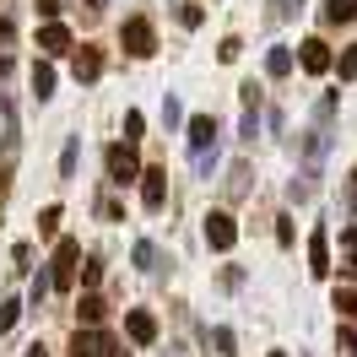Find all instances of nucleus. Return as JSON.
I'll return each mask as SVG.
<instances>
[{
    "label": "nucleus",
    "instance_id": "4be33fe9",
    "mask_svg": "<svg viewBox=\"0 0 357 357\" xmlns=\"http://www.w3.org/2000/svg\"><path fill=\"white\" fill-rule=\"evenodd\" d=\"M141 130H146V119H141V114H125V141H141Z\"/></svg>",
    "mask_w": 357,
    "mask_h": 357
},
{
    "label": "nucleus",
    "instance_id": "20e7f679",
    "mask_svg": "<svg viewBox=\"0 0 357 357\" xmlns=\"http://www.w3.org/2000/svg\"><path fill=\"white\" fill-rule=\"evenodd\" d=\"M119 44L130 49L135 60H146V54L157 49V38H152V22H146V17H130V22H125V33H119Z\"/></svg>",
    "mask_w": 357,
    "mask_h": 357
},
{
    "label": "nucleus",
    "instance_id": "f257e3e1",
    "mask_svg": "<svg viewBox=\"0 0 357 357\" xmlns=\"http://www.w3.org/2000/svg\"><path fill=\"white\" fill-rule=\"evenodd\" d=\"M76 271H82V244H76V238H60V244H54V260H49V287L70 292L76 287Z\"/></svg>",
    "mask_w": 357,
    "mask_h": 357
},
{
    "label": "nucleus",
    "instance_id": "2eb2a0df",
    "mask_svg": "<svg viewBox=\"0 0 357 357\" xmlns=\"http://www.w3.org/2000/svg\"><path fill=\"white\" fill-rule=\"evenodd\" d=\"M325 22H357V0H325Z\"/></svg>",
    "mask_w": 357,
    "mask_h": 357
},
{
    "label": "nucleus",
    "instance_id": "6ab92c4d",
    "mask_svg": "<svg viewBox=\"0 0 357 357\" xmlns=\"http://www.w3.org/2000/svg\"><path fill=\"white\" fill-rule=\"evenodd\" d=\"M38 233H44V238H54V233H60V206H44V217H38Z\"/></svg>",
    "mask_w": 357,
    "mask_h": 357
},
{
    "label": "nucleus",
    "instance_id": "393cba45",
    "mask_svg": "<svg viewBox=\"0 0 357 357\" xmlns=\"http://www.w3.org/2000/svg\"><path fill=\"white\" fill-rule=\"evenodd\" d=\"M27 357H44V347H33V352H27Z\"/></svg>",
    "mask_w": 357,
    "mask_h": 357
},
{
    "label": "nucleus",
    "instance_id": "0eeeda50",
    "mask_svg": "<svg viewBox=\"0 0 357 357\" xmlns=\"http://www.w3.org/2000/svg\"><path fill=\"white\" fill-rule=\"evenodd\" d=\"M125 335H130L135 347H152L157 341V314L152 309H130L125 314Z\"/></svg>",
    "mask_w": 357,
    "mask_h": 357
},
{
    "label": "nucleus",
    "instance_id": "a211bd4d",
    "mask_svg": "<svg viewBox=\"0 0 357 357\" xmlns=\"http://www.w3.org/2000/svg\"><path fill=\"white\" fill-rule=\"evenodd\" d=\"M266 70H271V76H287V70H292V54H287V49H271Z\"/></svg>",
    "mask_w": 357,
    "mask_h": 357
},
{
    "label": "nucleus",
    "instance_id": "6e6552de",
    "mask_svg": "<svg viewBox=\"0 0 357 357\" xmlns=\"http://www.w3.org/2000/svg\"><path fill=\"white\" fill-rule=\"evenodd\" d=\"M70 70H76V82H98V76H103V49L82 44V49H76V60H70Z\"/></svg>",
    "mask_w": 357,
    "mask_h": 357
},
{
    "label": "nucleus",
    "instance_id": "f3484780",
    "mask_svg": "<svg viewBox=\"0 0 357 357\" xmlns=\"http://www.w3.org/2000/svg\"><path fill=\"white\" fill-rule=\"evenodd\" d=\"M49 87H54V70L38 60V66H33V98H49Z\"/></svg>",
    "mask_w": 357,
    "mask_h": 357
},
{
    "label": "nucleus",
    "instance_id": "7ed1b4c3",
    "mask_svg": "<svg viewBox=\"0 0 357 357\" xmlns=\"http://www.w3.org/2000/svg\"><path fill=\"white\" fill-rule=\"evenodd\" d=\"M109 174H114V184H141V157H135V141L109 146Z\"/></svg>",
    "mask_w": 357,
    "mask_h": 357
},
{
    "label": "nucleus",
    "instance_id": "412c9836",
    "mask_svg": "<svg viewBox=\"0 0 357 357\" xmlns=\"http://www.w3.org/2000/svg\"><path fill=\"white\" fill-rule=\"evenodd\" d=\"M82 282L98 287V282H103V260H82Z\"/></svg>",
    "mask_w": 357,
    "mask_h": 357
},
{
    "label": "nucleus",
    "instance_id": "9b49d317",
    "mask_svg": "<svg viewBox=\"0 0 357 357\" xmlns=\"http://www.w3.org/2000/svg\"><path fill=\"white\" fill-rule=\"evenodd\" d=\"M309 271L314 276H331V238H325V233L309 238Z\"/></svg>",
    "mask_w": 357,
    "mask_h": 357
},
{
    "label": "nucleus",
    "instance_id": "4468645a",
    "mask_svg": "<svg viewBox=\"0 0 357 357\" xmlns=\"http://www.w3.org/2000/svg\"><path fill=\"white\" fill-rule=\"evenodd\" d=\"M76 314H82V325H98V319H103V298H98V292H82V303H76Z\"/></svg>",
    "mask_w": 357,
    "mask_h": 357
},
{
    "label": "nucleus",
    "instance_id": "f03ea898",
    "mask_svg": "<svg viewBox=\"0 0 357 357\" xmlns=\"http://www.w3.org/2000/svg\"><path fill=\"white\" fill-rule=\"evenodd\" d=\"M70 357H125V352H119L114 335H103L98 325H87V331L70 335Z\"/></svg>",
    "mask_w": 357,
    "mask_h": 357
},
{
    "label": "nucleus",
    "instance_id": "39448f33",
    "mask_svg": "<svg viewBox=\"0 0 357 357\" xmlns=\"http://www.w3.org/2000/svg\"><path fill=\"white\" fill-rule=\"evenodd\" d=\"M298 66L309 70V76H325V70L335 66V54H331L325 38H303V44H298Z\"/></svg>",
    "mask_w": 357,
    "mask_h": 357
},
{
    "label": "nucleus",
    "instance_id": "ddd939ff",
    "mask_svg": "<svg viewBox=\"0 0 357 357\" xmlns=\"http://www.w3.org/2000/svg\"><path fill=\"white\" fill-rule=\"evenodd\" d=\"M331 309L347 319V325H357V287H335L331 292Z\"/></svg>",
    "mask_w": 357,
    "mask_h": 357
},
{
    "label": "nucleus",
    "instance_id": "a878e982",
    "mask_svg": "<svg viewBox=\"0 0 357 357\" xmlns=\"http://www.w3.org/2000/svg\"><path fill=\"white\" fill-rule=\"evenodd\" d=\"M271 357H287V352H271Z\"/></svg>",
    "mask_w": 357,
    "mask_h": 357
},
{
    "label": "nucleus",
    "instance_id": "1a4fd4ad",
    "mask_svg": "<svg viewBox=\"0 0 357 357\" xmlns=\"http://www.w3.org/2000/svg\"><path fill=\"white\" fill-rule=\"evenodd\" d=\"M162 195H168V174H162V168H141V201L152 206H162Z\"/></svg>",
    "mask_w": 357,
    "mask_h": 357
},
{
    "label": "nucleus",
    "instance_id": "5701e85b",
    "mask_svg": "<svg viewBox=\"0 0 357 357\" xmlns=\"http://www.w3.org/2000/svg\"><path fill=\"white\" fill-rule=\"evenodd\" d=\"M54 11H60V0H38V17L44 22H54Z\"/></svg>",
    "mask_w": 357,
    "mask_h": 357
},
{
    "label": "nucleus",
    "instance_id": "9d476101",
    "mask_svg": "<svg viewBox=\"0 0 357 357\" xmlns=\"http://www.w3.org/2000/svg\"><path fill=\"white\" fill-rule=\"evenodd\" d=\"M70 27H60V22H44L38 27V49H49V54H70Z\"/></svg>",
    "mask_w": 357,
    "mask_h": 357
},
{
    "label": "nucleus",
    "instance_id": "423d86ee",
    "mask_svg": "<svg viewBox=\"0 0 357 357\" xmlns=\"http://www.w3.org/2000/svg\"><path fill=\"white\" fill-rule=\"evenodd\" d=\"M206 244L211 249H233L238 244V222H233V217H227V211H211V217H206Z\"/></svg>",
    "mask_w": 357,
    "mask_h": 357
},
{
    "label": "nucleus",
    "instance_id": "b1692460",
    "mask_svg": "<svg viewBox=\"0 0 357 357\" xmlns=\"http://www.w3.org/2000/svg\"><path fill=\"white\" fill-rule=\"evenodd\" d=\"M6 70H11V60H6V54H0V76H6Z\"/></svg>",
    "mask_w": 357,
    "mask_h": 357
},
{
    "label": "nucleus",
    "instance_id": "aec40b11",
    "mask_svg": "<svg viewBox=\"0 0 357 357\" xmlns=\"http://www.w3.org/2000/svg\"><path fill=\"white\" fill-rule=\"evenodd\" d=\"M335 347L347 357H357V325H341V331H335Z\"/></svg>",
    "mask_w": 357,
    "mask_h": 357
},
{
    "label": "nucleus",
    "instance_id": "dca6fc26",
    "mask_svg": "<svg viewBox=\"0 0 357 357\" xmlns=\"http://www.w3.org/2000/svg\"><path fill=\"white\" fill-rule=\"evenodd\" d=\"M335 76H341V82H357V44L341 49V60H335Z\"/></svg>",
    "mask_w": 357,
    "mask_h": 357
},
{
    "label": "nucleus",
    "instance_id": "f8f14e48",
    "mask_svg": "<svg viewBox=\"0 0 357 357\" xmlns=\"http://www.w3.org/2000/svg\"><path fill=\"white\" fill-rule=\"evenodd\" d=\"M211 135H217V119H211V114H195V119H190V146L206 152V146H211Z\"/></svg>",
    "mask_w": 357,
    "mask_h": 357
}]
</instances>
